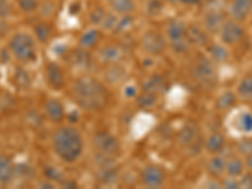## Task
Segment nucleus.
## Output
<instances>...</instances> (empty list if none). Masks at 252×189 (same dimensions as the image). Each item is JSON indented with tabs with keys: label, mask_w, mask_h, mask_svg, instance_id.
<instances>
[{
	"label": "nucleus",
	"mask_w": 252,
	"mask_h": 189,
	"mask_svg": "<svg viewBox=\"0 0 252 189\" xmlns=\"http://www.w3.org/2000/svg\"><path fill=\"white\" fill-rule=\"evenodd\" d=\"M76 102L86 110H100L107 102V91L98 81L91 77L80 78L73 85Z\"/></svg>",
	"instance_id": "nucleus-1"
},
{
	"label": "nucleus",
	"mask_w": 252,
	"mask_h": 189,
	"mask_svg": "<svg viewBox=\"0 0 252 189\" xmlns=\"http://www.w3.org/2000/svg\"><path fill=\"white\" fill-rule=\"evenodd\" d=\"M53 148L63 161L73 163L83 152L82 136L75 127L63 126L53 135Z\"/></svg>",
	"instance_id": "nucleus-2"
},
{
	"label": "nucleus",
	"mask_w": 252,
	"mask_h": 189,
	"mask_svg": "<svg viewBox=\"0 0 252 189\" xmlns=\"http://www.w3.org/2000/svg\"><path fill=\"white\" fill-rule=\"evenodd\" d=\"M9 49L20 62L29 63L37 60L35 39L28 33L20 32L13 35L9 40Z\"/></svg>",
	"instance_id": "nucleus-3"
},
{
	"label": "nucleus",
	"mask_w": 252,
	"mask_h": 189,
	"mask_svg": "<svg viewBox=\"0 0 252 189\" xmlns=\"http://www.w3.org/2000/svg\"><path fill=\"white\" fill-rule=\"evenodd\" d=\"M193 77L204 86H212L217 80V72L211 61L199 58L193 68Z\"/></svg>",
	"instance_id": "nucleus-4"
},
{
	"label": "nucleus",
	"mask_w": 252,
	"mask_h": 189,
	"mask_svg": "<svg viewBox=\"0 0 252 189\" xmlns=\"http://www.w3.org/2000/svg\"><path fill=\"white\" fill-rule=\"evenodd\" d=\"M141 46L150 55H160L165 51L166 40L157 31H149L144 34L141 39Z\"/></svg>",
	"instance_id": "nucleus-5"
},
{
	"label": "nucleus",
	"mask_w": 252,
	"mask_h": 189,
	"mask_svg": "<svg viewBox=\"0 0 252 189\" xmlns=\"http://www.w3.org/2000/svg\"><path fill=\"white\" fill-rule=\"evenodd\" d=\"M94 145L106 155H114L120 150V144H119L118 139L106 131L97 132L94 135Z\"/></svg>",
	"instance_id": "nucleus-6"
},
{
	"label": "nucleus",
	"mask_w": 252,
	"mask_h": 189,
	"mask_svg": "<svg viewBox=\"0 0 252 189\" xmlns=\"http://www.w3.org/2000/svg\"><path fill=\"white\" fill-rule=\"evenodd\" d=\"M244 28L237 22H235V20L226 22V23H223L222 28H220L222 40H223V43L228 44V46H232V44H236L237 42H240L244 38Z\"/></svg>",
	"instance_id": "nucleus-7"
},
{
	"label": "nucleus",
	"mask_w": 252,
	"mask_h": 189,
	"mask_svg": "<svg viewBox=\"0 0 252 189\" xmlns=\"http://www.w3.org/2000/svg\"><path fill=\"white\" fill-rule=\"evenodd\" d=\"M141 181L149 188H159L165 182V173L158 165H149L141 173Z\"/></svg>",
	"instance_id": "nucleus-8"
},
{
	"label": "nucleus",
	"mask_w": 252,
	"mask_h": 189,
	"mask_svg": "<svg viewBox=\"0 0 252 189\" xmlns=\"http://www.w3.org/2000/svg\"><path fill=\"white\" fill-rule=\"evenodd\" d=\"M100 60L110 64H118L124 60V49L119 46H105L100 49Z\"/></svg>",
	"instance_id": "nucleus-9"
},
{
	"label": "nucleus",
	"mask_w": 252,
	"mask_h": 189,
	"mask_svg": "<svg viewBox=\"0 0 252 189\" xmlns=\"http://www.w3.org/2000/svg\"><path fill=\"white\" fill-rule=\"evenodd\" d=\"M187 38L189 43L195 44V46H204L208 43V35L207 31L199 26H188L187 27Z\"/></svg>",
	"instance_id": "nucleus-10"
},
{
	"label": "nucleus",
	"mask_w": 252,
	"mask_h": 189,
	"mask_svg": "<svg viewBox=\"0 0 252 189\" xmlns=\"http://www.w3.org/2000/svg\"><path fill=\"white\" fill-rule=\"evenodd\" d=\"M112 13L118 15H131L136 10L135 0H109Z\"/></svg>",
	"instance_id": "nucleus-11"
},
{
	"label": "nucleus",
	"mask_w": 252,
	"mask_h": 189,
	"mask_svg": "<svg viewBox=\"0 0 252 189\" xmlns=\"http://www.w3.org/2000/svg\"><path fill=\"white\" fill-rule=\"evenodd\" d=\"M252 10V0H233L231 14L236 20H244Z\"/></svg>",
	"instance_id": "nucleus-12"
},
{
	"label": "nucleus",
	"mask_w": 252,
	"mask_h": 189,
	"mask_svg": "<svg viewBox=\"0 0 252 189\" xmlns=\"http://www.w3.org/2000/svg\"><path fill=\"white\" fill-rule=\"evenodd\" d=\"M187 24L183 23L182 20H172L166 29V34L169 38L170 43L172 42H177L187 38Z\"/></svg>",
	"instance_id": "nucleus-13"
},
{
	"label": "nucleus",
	"mask_w": 252,
	"mask_h": 189,
	"mask_svg": "<svg viewBox=\"0 0 252 189\" xmlns=\"http://www.w3.org/2000/svg\"><path fill=\"white\" fill-rule=\"evenodd\" d=\"M47 77H48L49 83L55 89H62L64 85V75L63 71L57 63H49L47 67Z\"/></svg>",
	"instance_id": "nucleus-14"
},
{
	"label": "nucleus",
	"mask_w": 252,
	"mask_h": 189,
	"mask_svg": "<svg viewBox=\"0 0 252 189\" xmlns=\"http://www.w3.org/2000/svg\"><path fill=\"white\" fill-rule=\"evenodd\" d=\"M14 177V166L8 158L0 153V183L6 184Z\"/></svg>",
	"instance_id": "nucleus-15"
},
{
	"label": "nucleus",
	"mask_w": 252,
	"mask_h": 189,
	"mask_svg": "<svg viewBox=\"0 0 252 189\" xmlns=\"http://www.w3.org/2000/svg\"><path fill=\"white\" fill-rule=\"evenodd\" d=\"M223 23V17L220 12H209L204 18V29L211 33H216V32L220 31Z\"/></svg>",
	"instance_id": "nucleus-16"
},
{
	"label": "nucleus",
	"mask_w": 252,
	"mask_h": 189,
	"mask_svg": "<svg viewBox=\"0 0 252 189\" xmlns=\"http://www.w3.org/2000/svg\"><path fill=\"white\" fill-rule=\"evenodd\" d=\"M46 112L48 115V118L55 123H60L64 118V110L61 105L60 101L57 100H48L46 102Z\"/></svg>",
	"instance_id": "nucleus-17"
},
{
	"label": "nucleus",
	"mask_w": 252,
	"mask_h": 189,
	"mask_svg": "<svg viewBox=\"0 0 252 189\" xmlns=\"http://www.w3.org/2000/svg\"><path fill=\"white\" fill-rule=\"evenodd\" d=\"M101 33L98 29L92 28L89 29L87 32H85L80 38V46L82 49H89L94 47L96 44L98 43V40H100Z\"/></svg>",
	"instance_id": "nucleus-18"
},
{
	"label": "nucleus",
	"mask_w": 252,
	"mask_h": 189,
	"mask_svg": "<svg viewBox=\"0 0 252 189\" xmlns=\"http://www.w3.org/2000/svg\"><path fill=\"white\" fill-rule=\"evenodd\" d=\"M35 39L39 40L40 43H47L52 37V28L46 22H40L34 26Z\"/></svg>",
	"instance_id": "nucleus-19"
},
{
	"label": "nucleus",
	"mask_w": 252,
	"mask_h": 189,
	"mask_svg": "<svg viewBox=\"0 0 252 189\" xmlns=\"http://www.w3.org/2000/svg\"><path fill=\"white\" fill-rule=\"evenodd\" d=\"M207 149L211 153H218L223 149L224 146V138L223 135L220 134V132H215L208 138L207 140Z\"/></svg>",
	"instance_id": "nucleus-20"
},
{
	"label": "nucleus",
	"mask_w": 252,
	"mask_h": 189,
	"mask_svg": "<svg viewBox=\"0 0 252 189\" xmlns=\"http://www.w3.org/2000/svg\"><path fill=\"white\" fill-rule=\"evenodd\" d=\"M226 163L227 161L223 157H220V155H217V157L212 158V159H211V161L208 163L209 173L213 175L222 174V173L226 170Z\"/></svg>",
	"instance_id": "nucleus-21"
},
{
	"label": "nucleus",
	"mask_w": 252,
	"mask_h": 189,
	"mask_svg": "<svg viewBox=\"0 0 252 189\" xmlns=\"http://www.w3.org/2000/svg\"><path fill=\"white\" fill-rule=\"evenodd\" d=\"M244 163H242L241 159H237V158H233V159H231V160L226 163V172L228 173L229 177H240L244 173Z\"/></svg>",
	"instance_id": "nucleus-22"
},
{
	"label": "nucleus",
	"mask_w": 252,
	"mask_h": 189,
	"mask_svg": "<svg viewBox=\"0 0 252 189\" xmlns=\"http://www.w3.org/2000/svg\"><path fill=\"white\" fill-rule=\"evenodd\" d=\"M209 53L215 58L216 61H226L228 58V51L226 49V47L220 46V44H211L209 46Z\"/></svg>",
	"instance_id": "nucleus-23"
},
{
	"label": "nucleus",
	"mask_w": 252,
	"mask_h": 189,
	"mask_svg": "<svg viewBox=\"0 0 252 189\" xmlns=\"http://www.w3.org/2000/svg\"><path fill=\"white\" fill-rule=\"evenodd\" d=\"M18 8L24 13H33L39 9V0H17Z\"/></svg>",
	"instance_id": "nucleus-24"
},
{
	"label": "nucleus",
	"mask_w": 252,
	"mask_h": 189,
	"mask_svg": "<svg viewBox=\"0 0 252 189\" xmlns=\"http://www.w3.org/2000/svg\"><path fill=\"white\" fill-rule=\"evenodd\" d=\"M235 101H236L235 94H232V92H226V94H220V97H218L217 107L220 110L228 109V107H231L233 103H235Z\"/></svg>",
	"instance_id": "nucleus-25"
},
{
	"label": "nucleus",
	"mask_w": 252,
	"mask_h": 189,
	"mask_svg": "<svg viewBox=\"0 0 252 189\" xmlns=\"http://www.w3.org/2000/svg\"><path fill=\"white\" fill-rule=\"evenodd\" d=\"M106 15H107L106 10H105L103 8L97 6V8L92 9V12L90 13L89 19L90 22H91V24H94V26H101Z\"/></svg>",
	"instance_id": "nucleus-26"
},
{
	"label": "nucleus",
	"mask_w": 252,
	"mask_h": 189,
	"mask_svg": "<svg viewBox=\"0 0 252 189\" xmlns=\"http://www.w3.org/2000/svg\"><path fill=\"white\" fill-rule=\"evenodd\" d=\"M179 140L183 145H190L195 140V130L193 127H184L179 134Z\"/></svg>",
	"instance_id": "nucleus-27"
},
{
	"label": "nucleus",
	"mask_w": 252,
	"mask_h": 189,
	"mask_svg": "<svg viewBox=\"0 0 252 189\" xmlns=\"http://www.w3.org/2000/svg\"><path fill=\"white\" fill-rule=\"evenodd\" d=\"M119 15L115 14V13H111V14H109L107 13V15L105 17V19H103L102 22V28L106 29V31H116V27H118V23H119Z\"/></svg>",
	"instance_id": "nucleus-28"
},
{
	"label": "nucleus",
	"mask_w": 252,
	"mask_h": 189,
	"mask_svg": "<svg viewBox=\"0 0 252 189\" xmlns=\"http://www.w3.org/2000/svg\"><path fill=\"white\" fill-rule=\"evenodd\" d=\"M240 94H242L244 97H252V77L245 78L240 85L238 89Z\"/></svg>",
	"instance_id": "nucleus-29"
},
{
	"label": "nucleus",
	"mask_w": 252,
	"mask_h": 189,
	"mask_svg": "<svg viewBox=\"0 0 252 189\" xmlns=\"http://www.w3.org/2000/svg\"><path fill=\"white\" fill-rule=\"evenodd\" d=\"M75 62H76V64H78V66H81V67L89 66L90 56L87 55L85 51H78L75 56Z\"/></svg>",
	"instance_id": "nucleus-30"
},
{
	"label": "nucleus",
	"mask_w": 252,
	"mask_h": 189,
	"mask_svg": "<svg viewBox=\"0 0 252 189\" xmlns=\"http://www.w3.org/2000/svg\"><path fill=\"white\" fill-rule=\"evenodd\" d=\"M10 14H12V5L9 0H0V18L4 19Z\"/></svg>",
	"instance_id": "nucleus-31"
},
{
	"label": "nucleus",
	"mask_w": 252,
	"mask_h": 189,
	"mask_svg": "<svg viewBox=\"0 0 252 189\" xmlns=\"http://www.w3.org/2000/svg\"><path fill=\"white\" fill-rule=\"evenodd\" d=\"M39 9L42 14L46 15V17H51L56 12V4L53 1H46L44 4L39 5Z\"/></svg>",
	"instance_id": "nucleus-32"
},
{
	"label": "nucleus",
	"mask_w": 252,
	"mask_h": 189,
	"mask_svg": "<svg viewBox=\"0 0 252 189\" xmlns=\"http://www.w3.org/2000/svg\"><path fill=\"white\" fill-rule=\"evenodd\" d=\"M238 150L245 155L252 154V141L251 140H244L238 144Z\"/></svg>",
	"instance_id": "nucleus-33"
},
{
	"label": "nucleus",
	"mask_w": 252,
	"mask_h": 189,
	"mask_svg": "<svg viewBox=\"0 0 252 189\" xmlns=\"http://www.w3.org/2000/svg\"><path fill=\"white\" fill-rule=\"evenodd\" d=\"M155 103V96L152 94H144L140 100V105L144 107H150Z\"/></svg>",
	"instance_id": "nucleus-34"
},
{
	"label": "nucleus",
	"mask_w": 252,
	"mask_h": 189,
	"mask_svg": "<svg viewBox=\"0 0 252 189\" xmlns=\"http://www.w3.org/2000/svg\"><path fill=\"white\" fill-rule=\"evenodd\" d=\"M242 127L246 132L252 131V115L251 114H245L242 116Z\"/></svg>",
	"instance_id": "nucleus-35"
},
{
	"label": "nucleus",
	"mask_w": 252,
	"mask_h": 189,
	"mask_svg": "<svg viewBox=\"0 0 252 189\" xmlns=\"http://www.w3.org/2000/svg\"><path fill=\"white\" fill-rule=\"evenodd\" d=\"M241 186L247 187V188H252V177L251 175H246V177L242 179V182H241Z\"/></svg>",
	"instance_id": "nucleus-36"
},
{
	"label": "nucleus",
	"mask_w": 252,
	"mask_h": 189,
	"mask_svg": "<svg viewBox=\"0 0 252 189\" xmlns=\"http://www.w3.org/2000/svg\"><path fill=\"white\" fill-rule=\"evenodd\" d=\"M125 94H126V96H127V97H134L135 94H136V90L134 89V86L126 87Z\"/></svg>",
	"instance_id": "nucleus-37"
},
{
	"label": "nucleus",
	"mask_w": 252,
	"mask_h": 189,
	"mask_svg": "<svg viewBox=\"0 0 252 189\" xmlns=\"http://www.w3.org/2000/svg\"><path fill=\"white\" fill-rule=\"evenodd\" d=\"M224 187H227V188H237L238 183L232 178V179H228L227 182H224Z\"/></svg>",
	"instance_id": "nucleus-38"
},
{
	"label": "nucleus",
	"mask_w": 252,
	"mask_h": 189,
	"mask_svg": "<svg viewBox=\"0 0 252 189\" xmlns=\"http://www.w3.org/2000/svg\"><path fill=\"white\" fill-rule=\"evenodd\" d=\"M170 1H182V3H187V4H197L199 3L201 0H170Z\"/></svg>",
	"instance_id": "nucleus-39"
},
{
	"label": "nucleus",
	"mask_w": 252,
	"mask_h": 189,
	"mask_svg": "<svg viewBox=\"0 0 252 189\" xmlns=\"http://www.w3.org/2000/svg\"><path fill=\"white\" fill-rule=\"evenodd\" d=\"M247 164H249V166L252 169V155H250V157H249V160H247Z\"/></svg>",
	"instance_id": "nucleus-40"
}]
</instances>
